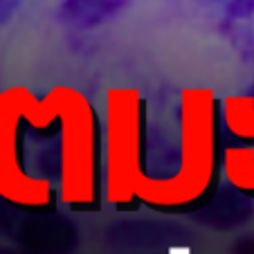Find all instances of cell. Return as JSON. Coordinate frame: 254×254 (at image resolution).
<instances>
[{"label": "cell", "instance_id": "obj_1", "mask_svg": "<svg viewBox=\"0 0 254 254\" xmlns=\"http://www.w3.org/2000/svg\"><path fill=\"white\" fill-rule=\"evenodd\" d=\"M0 198L27 211H97L104 198V124L81 90L0 92Z\"/></svg>", "mask_w": 254, "mask_h": 254}, {"label": "cell", "instance_id": "obj_2", "mask_svg": "<svg viewBox=\"0 0 254 254\" xmlns=\"http://www.w3.org/2000/svg\"><path fill=\"white\" fill-rule=\"evenodd\" d=\"M176 133H149L137 205L189 214L209 202L221 173V101L211 88H185L176 99ZM149 122V120H146Z\"/></svg>", "mask_w": 254, "mask_h": 254}, {"label": "cell", "instance_id": "obj_3", "mask_svg": "<svg viewBox=\"0 0 254 254\" xmlns=\"http://www.w3.org/2000/svg\"><path fill=\"white\" fill-rule=\"evenodd\" d=\"M149 104L137 88L106 92L104 117V198L115 209H135L144 178Z\"/></svg>", "mask_w": 254, "mask_h": 254}, {"label": "cell", "instance_id": "obj_4", "mask_svg": "<svg viewBox=\"0 0 254 254\" xmlns=\"http://www.w3.org/2000/svg\"><path fill=\"white\" fill-rule=\"evenodd\" d=\"M221 128L227 144L254 146V92L227 95L221 101Z\"/></svg>", "mask_w": 254, "mask_h": 254}, {"label": "cell", "instance_id": "obj_5", "mask_svg": "<svg viewBox=\"0 0 254 254\" xmlns=\"http://www.w3.org/2000/svg\"><path fill=\"white\" fill-rule=\"evenodd\" d=\"M128 2L130 0H63L59 18L74 29H92L113 20Z\"/></svg>", "mask_w": 254, "mask_h": 254}, {"label": "cell", "instance_id": "obj_6", "mask_svg": "<svg viewBox=\"0 0 254 254\" xmlns=\"http://www.w3.org/2000/svg\"><path fill=\"white\" fill-rule=\"evenodd\" d=\"M223 173L234 189L254 196V146L227 144L223 146Z\"/></svg>", "mask_w": 254, "mask_h": 254}, {"label": "cell", "instance_id": "obj_7", "mask_svg": "<svg viewBox=\"0 0 254 254\" xmlns=\"http://www.w3.org/2000/svg\"><path fill=\"white\" fill-rule=\"evenodd\" d=\"M254 11V0H232L230 2V16L232 18H241Z\"/></svg>", "mask_w": 254, "mask_h": 254}, {"label": "cell", "instance_id": "obj_8", "mask_svg": "<svg viewBox=\"0 0 254 254\" xmlns=\"http://www.w3.org/2000/svg\"><path fill=\"white\" fill-rule=\"evenodd\" d=\"M18 9V0H0V25H5Z\"/></svg>", "mask_w": 254, "mask_h": 254}, {"label": "cell", "instance_id": "obj_9", "mask_svg": "<svg viewBox=\"0 0 254 254\" xmlns=\"http://www.w3.org/2000/svg\"><path fill=\"white\" fill-rule=\"evenodd\" d=\"M169 254H189V250L187 248H173Z\"/></svg>", "mask_w": 254, "mask_h": 254}, {"label": "cell", "instance_id": "obj_10", "mask_svg": "<svg viewBox=\"0 0 254 254\" xmlns=\"http://www.w3.org/2000/svg\"><path fill=\"white\" fill-rule=\"evenodd\" d=\"M202 2H221V0H202Z\"/></svg>", "mask_w": 254, "mask_h": 254}]
</instances>
